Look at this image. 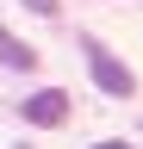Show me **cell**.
Here are the masks:
<instances>
[{"mask_svg":"<svg viewBox=\"0 0 143 149\" xmlns=\"http://www.w3.org/2000/svg\"><path fill=\"white\" fill-rule=\"evenodd\" d=\"M81 56H87V74H93V87H100V93H112V100H131V93H137L131 62H118L100 37H81Z\"/></svg>","mask_w":143,"mask_h":149,"instance_id":"obj_1","label":"cell"},{"mask_svg":"<svg viewBox=\"0 0 143 149\" xmlns=\"http://www.w3.org/2000/svg\"><path fill=\"white\" fill-rule=\"evenodd\" d=\"M0 62H6V68H19V74H31V68H38V50H31V44H19V37L0 25Z\"/></svg>","mask_w":143,"mask_h":149,"instance_id":"obj_3","label":"cell"},{"mask_svg":"<svg viewBox=\"0 0 143 149\" xmlns=\"http://www.w3.org/2000/svg\"><path fill=\"white\" fill-rule=\"evenodd\" d=\"M25 6H31V13H44V19H50V13H56V0H25Z\"/></svg>","mask_w":143,"mask_h":149,"instance_id":"obj_4","label":"cell"},{"mask_svg":"<svg viewBox=\"0 0 143 149\" xmlns=\"http://www.w3.org/2000/svg\"><path fill=\"white\" fill-rule=\"evenodd\" d=\"M19 118L38 124V130H56V124L68 118V93H62V87H38L31 100H19Z\"/></svg>","mask_w":143,"mask_h":149,"instance_id":"obj_2","label":"cell"},{"mask_svg":"<svg viewBox=\"0 0 143 149\" xmlns=\"http://www.w3.org/2000/svg\"><path fill=\"white\" fill-rule=\"evenodd\" d=\"M93 149H131V143H124V137H106V143H93Z\"/></svg>","mask_w":143,"mask_h":149,"instance_id":"obj_5","label":"cell"}]
</instances>
